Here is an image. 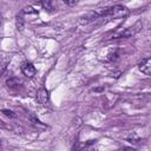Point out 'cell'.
Returning <instances> with one entry per match:
<instances>
[{
    "label": "cell",
    "mask_w": 151,
    "mask_h": 151,
    "mask_svg": "<svg viewBox=\"0 0 151 151\" xmlns=\"http://www.w3.org/2000/svg\"><path fill=\"white\" fill-rule=\"evenodd\" d=\"M7 64H8V59L7 58H0V77L4 74V72L7 68Z\"/></svg>",
    "instance_id": "9"
},
{
    "label": "cell",
    "mask_w": 151,
    "mask_h": 151,
    "mask_svg": "<svg viewBox=\"0 0 151 151\" xmlns=\"http://www.w3.org/2000/svg\"><path fill=\"white\" fill-rule=\"evenodd\" d=\"M0 24H1V17H0Z\"/></svg>",
    "instance_id": "13"
},
{
    "label": "cell",
    "mask_w": 151,
    "mask_h": 151,
    "mask_svg": "<svg viewBox=\"0 0 151 151\" xmlns=\"http://www.w3.org/2000/svg\"><path fill=\"white\" fill-rule=\"evenodd\" d=\"M42 7L46 11H53L54 9V5H53V0H41Z\"/></svg>",
    "instance_id": "8"
},
{
    "label": "cell",
    "mask_w": 151,
    "mask_h": 151,
    "mask_svg": "<svg viewBox=\"0 0 151 151\" xmlns=\"http://www.w3.org/2000/svg\"><path fill=\"white\" fill-rule=\"evenodd\" d=\"M98 17H100L98 12H88L87 14H85L80 18V24H88V22L96 20Z\"/></svg>",
    "instance_id": "5"
},
{
    "label": "cell",
    "mask_w": 151,
    "mask_h": 151,
    "mask_svg": "<svg viewBox=\"0 0 151 151\" xmlns=\"http://www.w3.org/2000/svg\"><path fill=\"white\" fill-rule=\"evenodd\" d=\"M67 6H74V5H77V2H78V0H63Z\"/></svg>",
    "instance_id": "11"
},
{
    "label": "cell",
    "mask_w": 151,
    "mask_h": 151,
    "mask_svg": "<svg viewBox=\"0 0 151 151\" xmlns=\"http://www.w3.org/2000/svg\"><path fill=\"white\" fill-rule=\"evenodd\" d=\"M21 71H22L24 76H26L27 78L34 77L35 73H37V70H35V67H34V65L32 63H25V64H22Z\"/></svg>",
    "instance_id": "3"
},
{
    "label": "cell",
    "mask_w": 151,
    "mask_h": 151,
    "mask_svg": "<svg viewBox=\"0 0 151 151\" xmlns=\"http://www.w3.org/2000/svg\"><path fill=\"white\" fill-rule=\"evenodd\" d=\"M1 113H2V114H5V116H6V117H8V118H14V117H15L14 112H13V111H11V110H2V111H1Z\"/></svg>",
    "instance_id": "10"
},
{
    "label": "cell",
    "mask_w": 151,
    "mask_h": 151,
    "mask_svg": "<svg viewBox=\"0 0 151 151\" xmlns=\"http://www.w3.org/2000/svg\"><path fill=\"white\" fill-rule=\"evenodd\" d=\"M138 68L142 73H144L145 76H150L151 74V59L150 58H144L138 63Z\"/></svg>",
    "instance_id": "2"
},
{
    "label": "cell",
    "mask_w": 151,
    "mask_h": 151,
    "mask_svg": "<svg viewBox=\"0 0 151 151\" xmlns=\"http://www.w3.org/2000/svg\"><path fill=\"white\" fill-rule=\"evenodd\" d=\"M48 99H50L48 91L45 90V88H39L38 92H37V100H38V103L41 104V105H46Z\"/></svg>",
    "instance_id": "4"
},
{
    "label": "cell",
    "mask_w": 151,
    "mask_h": 151,
    "mask_svg": "<svg viewBox=\"0 0 151 151\" xmlns=\"http://www.w3.org/2000/svg\"><path fill=\"white\" fill-rule=\"evenodd\" d=\"M129 14V9L125 7V6H122V5H116L113 7H110V8H106L104 9L103 12L99 13L100 17H106V15H110L114 19H118V18H124Z\"/></svg>",
    "instance_id": "1"
},
{
    "label": "cell",
    "mask_w": 151,
    "mask_h": 151,
    "mask_svg": "<svg viewBox=\"0 0 151 151\" xmlns=\"http://www.w3.org/2000/svg\"><path fill=\"white\" fill-rule=\"evenodd\" d=\"M22 84V80L17 78V77H13V78H9L6 80V85L11 88H17V87H20Z\"/></svg>",
    "instance_id": "6"
},
{
    "label": "cell",
    "mask_w": 151,
    "mask_h": 151,
    "mask_svg": "<svg viewBox=\"0 0 151 151\" xmlns=\"http://www.w3.org/2000/svg\"><path fill=\"white\" fill-rule=\"evenodd\" d=\"M24 26H25V21H24L22 14H18L15 17V28L18 31H22L24 29Z\"/></svg>",
    "instance_id": "7"
},
{
    "label": "cell",
    "mask_w": 151,
    "mask_h": 151,
    "mask_svg": "<svg viewBox=\"0 0 151 151\" xmlns=\"http://www.w3.org/2000/svg\"><path fill=\"white\" fill-rule=\"evenodd\" d=\"M37 11H34L32 7H25L24 9H22V13H35Z\"/></svg>",
    "instance_id": "12"
}]
</instances>
